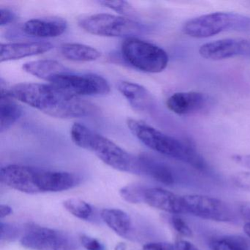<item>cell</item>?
Listing matches in <instances>:
<instances>
[{
	"label": "cell",
	"mask_w": 250,
	"mask_h": 250,
	"mask_svg": "<svg viewBox=\"0 0 250 250\" xmlns=\"http://www.w3.org/2000/svg\"><path fill=\"white\" fill-rule=\"evenodd\" d=\"M9 93L14 99L55 118H83L98 110L93 104L71 96L52 84L20 83L9 88Z\"/></svg>",
	"instance_id": "6da1fadb"
},
{
	"label": "cell",
	"mask_w": 250,
	"mask_h": 250,
	"mask_svg": "<svg viewBox=\"0 0 250 250\" xmlns=\"http://www.w3.org/2000/svg\"><path fill=\"white\" fill-rule=\"evenodd\" d=\"M126 124L134 137L153 151L202 172L207 171V163L191 143L165 134L144 121L128 118Z\"/></svg>",
	"instance_id": "7a4b0ae2"
},
{
	"label": "cell",
	"mask_w": 250,
	"mask_h": 250,
	"mask_svg": "<svg viewBox=\"0 0 250 250\" xmlns=\"http://www.w3.org/2000/svg\"><path fill=\"white\" fill-rule=\"evenodd\" d=\"M71 137L76 146L91 151L110 167L121 172L138 173L137 158L85 125L74 124L71 127Z\"/></svg>",
	"instance_id": "3957f363"
},
{
	"label": "cell",
	"mask_w": 250,
	"mask_h": 250,
	"mask_svg": "<svg viewBox=\"0 0 250 250\" xmlns=\"http://www.w3.org/2000/svg\"><path fill=\"white\" fill-rule=\"evenodd\" d=\"M184 34L194 39H207L224 32L250 33V17L235 12H214L195 17L183 26Z\"/></svg>",
	"instance_id": "277c9868"
},
{
	"label": "cell",
	"mask_w": 250,
	"mask_h": 250,
	"mask_svg": "<svg viewBox=\"0 0 250 250\" xmlns=\"http://www.w3.org/2000/svg\"><path fill=\"white\" fill-rule=\"evenodd\" d=\"M77 184L78 178L70 172L28 166H23L17 177L19 191L29 194L66 191Z\"/></svg>",
	"instance_id": "5b68a950"
},
{
	"label": "cell",
	"mask_w": 250,
	"mask_h": 250,
	"mask_svg": "<svg viewBox=\"0 0 250 250\" xmlns=\"http://www.w3.org/2000/svg\"><path fill=\"white\" fill-rule=\"evenodd\" d=\"M121 52L128 63L143 72H162L169 62V56L163 49L135 38H128L124 41Z\"/></svg>",
	"instance_id": "8992f818"
},
{
	"label": "cell",
	"mask_w": 250,
	"mask_h": 250,
	"mask_svg": "<svg viewBox=\"0 0 250 250\" xmlns=\"http://www.w3.org/2000/svg\"><path fill=\"white\" fill-rule=\"evenodd\" d=\"M82 29L103 37H129L139 34L142 27L138 23L125 17L108 14H97L80 20Z\"/></svg>",
	"instance_id": "52a82bcc"
},
{
	"label": "cell",
	"mask_w": 250,
	"mask_h": 250,
	"mask_svg": "<svg viewBox=\"0 0 250 250\" xmlns=\"http://www.w3.org/2000/svg\"><path fill=\"white\" fill-rule=\"evenodd\" d=\"M21 245L31 250H77L74 238L52 228L29 225L20 239Z\"/></svg>",
	"instance_id": "ba28073f"
},
{
	"label": "cell",
	"mask_w": 250,
	"mask_h": 250,
	"mask_svg": "<svg viewBox=\"0 0 250 250\" xmlns=\"http://www.w3.org/2000/svg\"><path fill=\"white\" fill-rule=\"evenodd\" d=\"M181 199L186 213L218 222H231L235 219V213L229 205L216 197L187 194L181 196Z\"/></svg>",
	"instance_id": "9c48e42d"
},
{
	"label": "cell",
	"mask_w": 250,
	"mask_h": 250,
	"mask_svg": "<svg viewBox=\"0 0 250 250\" xmlns=\"http://www.w3.org/2000/svg\"><path fill=\"white\" fill-rule=\"evenodd\" d=\"M51 84L71 96L80 98L82 96L106 95L110 92V85L106 80L93 74L66 73L56 77Z\"/></svg>",
	"instance_id": "30bf717a"
},
{
	"label": "cell",
	"mask_w": 250,
	"mask_h": 250,
	"mask_svg": "<svg viewBox=\"0 0 250 250\" xmlns=\"http://www.w3.org/2000/svg\"><path fill=\"white\" fill-rule=\"evenodd\" d=\"M202 58L210 61H222L236 57H250V41L225 39L202 45L199 49Z\"/></svg>",
	"instance_id": "8fae6325"
},
{
	"label": "cell",
	"mask_w": 250,
	"mask_h": 250,
	"mask_svg": "<svg viewBox=\"0 0 250 250\" xmlns=\"http://www.w3.org/2000/svg\"><path fill=\"white\" fill-rule=\"evenodd\" d=\"M212 104V99L206 93L198 91L178 92L168 98V109L178 115L203 113Z\"/></svg>",
	"instance_id": "7c38bea8"
},
{
	"label": "cell",
	"mask_w": 250,
	"mask_h": 250,
	"mask_svg": "<svg viewBox=\"0 0 250 250\" xmlns=\"http://www.w3.org/2000/svg\"><path fill=\"white\" fill-rule=\"evenodd\" d=\"M138 173L145 174L164 185H173L175 174L168 164L148 153H142L137 157Z\"/></svg>",
	"instance_id": "4fadbf2b"
},
{
	"label": "cell",
	"mask_w": 250,
	"mask_h": 250,
	"mask_svg": "<svg viewBox=\"0 0 250 250\" xmlns=\"http://www.w3.org/2000/svg\"><path fill=\"white\" fill-rule=\"evenodd\" d=\"M144 202L150 207L170 214L186 213L181 196L162 188H146Z\"/></svg>",
	"instance_id": "5bb4252c"
},
{
	"label": "cell",
	"mask_w": 250,
	"mask_h": 250,
	"mask_svg": "<svg viewBox=\"0 0 250 250\" xmlns=\"http://www.w3.org/2000/svg\"><path fill=\"white\" fill-rule=\"evenodd\" d=\"M53 47V45L49 42L2 43L0 46V61L7 62L42 55Z\"/></svg>",
	"instance_id": "9a60e30c"
},
{
	"label": "cell",
	"mask_w": 250,
	"mask_h": 250,
	"mask_svg": "<svg viewBox=\"0 0 250 250\" xmlns=\"http://www.w3.org/2000/svg\"><path fill=\"white\" fill-rule=\"evenodd\" d=\"M120 93L128 101L134 110L148 112L154 106V99L146 87L131 82H120L118 84Z\"/></svg>",
	"instance_id": "2e32d148"
},
{
	"label": "cell",
	"mask_w": 250,
	"mask_h": 250,
	"mask_svg": "<svg viewBox=\"0 0 250 250\" xmlns=\"http://www.w3.org/2000/svg\"><path fill=\"white\" fill-rule=\"evenodd\" d=\"M67 24L58 18L33 19L24 23L23 31L36 38H55L65 33Z\"/></svg>",
	"instance_id": "e0dca14e"
},
{
	"label": "cell",
	"mask_w": 250,
	"mask_h": 250,
	"mask_svg": "<svg viewBox=\"0 0 250 250\" xmlns=\"http://www.w3.org/2000/svg\"><path fill=\"white\" fill-rule=\"evenodd\" d=\"M1 96H0V131L9 129L22 115L21 106L14 100L10 95L9 89L4 85V82L1 79Z\"/></svg>",
	"instance_id": "ac0fdd59"
},
{
	"label": "cell",
	"mask_w": 250,
	"mask_h": 250,
	"mask_svg": "<svg viewBox=\"0 0 250 250\" xmlns=\"http://www.w3.org/2000/svg\"><path fill=\"white\" fill-rule=\"evenodd\" d=\"M22 68L25 72L50 83L56 77L70 72L62 64L53 60L32 61L24 64Z\"/></svg>",
	"instance_id": "d6986e66"
},
{
	"label": "cell",
	"mask_w": 250,
	"mask_h": 250,
	"mask_svg": "<svg viewBox=\"0 0 250 250\" xmlns=\"http://www.w3.org/2000/svg\"><path fill=\"white\" fill-rule=\"evenodd\" d=\"M101 217L115 233L123 238L131 237L133 231L132 220L126 212L116 208L102 210Z\"/></svg>",
	"instance_id": "ffe728a7"
},
{
	"label": "cell",
	"mask_w": 250,
	"mask_h": 250,
	"mask_svg": "<svg viewBox=\"0 0 250 250\" xmlns=\"http://www.w3.org/2000/svg\"><path fill=\"white\" fill-rule=\"evenodd\" d=\"M61 52L64 58L74 62H92L102 55L95 48L80 43H65L61 46Z\"/></svg>",
	"instance_id": "44dd1931"
},
{
	"label": "cell",
	"mask_w": 250,
	"mask_h": 250,
	"mask_svg": "<svg viewBox=\"0 0 250 250\" xmlns=\"http://www.w3.org/2000/svg\"><path fill=\"white\" fill-rule=\"evenodd\" d=\"M211 250H250L247 241L238 235H225L210 242Z\"/></svg>",
	"instance_id": "7402d4cb"
},
{
	"label": "cell",
	"mask_w": 250,
	"mask_h": 250,
	"mask_svg": "<svg viewBox=\"0 0 250 250\" xmlns=\"http://www.w3.org/2000/svg\"><path fill=\"white\" fill-rule=\"evenodd\" d=\"M62 204L67 211L82 220H88L93 215L92 206L81 199H67Z\"/></svg>",
	"instance_id": "603a6c76"
},
{
	"label": "cell",
	"mask_w": 250,
	"mask_h": 250,
	"mask_svg": "<svg viewBox=\"0 0 250 250\" xmlns=\"http://www.w3.org/2000/svg\"><path fill=\"white\" fill-rule=\"evenodd\" d=\"M146 188L140 186L128 185L120 190V195L125 201L132 204H138L144 202V194Z\"/></svg>",
	"instance_id": "cb8c5ba5"
},
{
	"label": "cell",
	"mask_w": 250,
	"mask_h": 250,
	"mask_svg": "<svg viewBox=\"0 0 250 250\" xmlns=\"http://www.w3.org/2000/svg\"><path fill=\"white\" fill-rule=\"evenodd\" d=\"M169 223L173 229L180 235L187 238L193 236V232L187 222L178 214H171Z\"/></svg>",
	"instance_id": "d4e9b609"
},
{
	"label": "cell",
	"mask_w": 250,
	"mask_h": 250,
	"mask_svg": "<svg viewBox=\"0 0 250 250\" xmlns=\"http://www.w3.org/2000/svg\"><path fill=\"white\" fill-rule=\"evenodd\" d=\"M99 2L122 15L131 16L135 13L133 7L125 1H100Z\"/></svg>",
	"instance_id": "484cf974"
},
{
	"label": "cell",
	"mask_w": 250,
	"mask_h": 250,
	"mask_svg": "<svg viewBox=\"0 0 250 250\" xmlns=\"http://www.w3.org/2000/svg\"><path fill=\"white\" fill-rule=\"evenodd\" d=\"M1 241L8 242L19 236V229L14 225L1 222Z\"/></svg>",
	"instance_id": "4316f807"
},
{
	"label": "cell",
	"mask_w": 250,
	"mask_h": 250,
	"mask_svg": "<svg viewBox=\"0 0 250 250\" xmlns=\"http://www.w3.org/2000/svg\"><path fill=\"white\" fill-rule=\"evenodd\" d=\"M80 242L83 247L87 250H106L104 244L100 241L88 236L87 235H81L80 237Z\"/></svg>",
	"instance_id": "83f0119b"
},
{
	"label": "cell",
	"mask_w": 250,
	"mask_h": 250,
	"mask_svg": "<svg viewBox=\"0 0 250 250\" xmlns=\"http://www.w3.org/2000/svg\"><path fill=\"white\" fill-rule=\"evenodd\" d=\"M232 181L235 187L250 191V172H241L232 176Z\"/></svg>",
	"instance_id": "f1b7e54d"
},
{
	"label": "cell",
	"mask_w": 250,
	"mask_h": 250,
	"mask_svg": "<svg viewBox=\"0 0 250 250\" xmlns=\"http://www.w3.org/2000/svg\"><path fill=\"white\" fill-rule=\"evenodd\" d=\"M143 250H176L175 244L164 242L147 243L143 246Z\"/></svg>",
	"instance_id": "f546056e"
},
{
	"label": "cell",
	"mask_w": 250,
	"mask_h": 250,
	"mask_svg": "<svg viewBox=\"0 0 250 250\" xmlns=\"http://www.w3.org/2000/svg\"><path fill=\"white\" fill-rule=\"evenodd\" d=\"M0 18H1L0 25H1V27H3V26L12 22L15 20L16 14L8 8H1V9H0Z\"/></svg>",
	"instance_id": "4dcf8cb0"
},
{
	"label": "cell",
	"mask_w": 250,
	"mask_h": 250,
	"mask_svg": "<svg viewBox=\"0 0 250 250\" xmlns=\"http://www.w3.org/2000/svg\"><path fill=\"white\" fill-rule=\"evenodd\" d=\"M232 159L237 165L250 170V154L234 155Z\"/></svg>",
	"instance_id": "1f68e13d"
},
{
	"label": "cell",
	"mask_w": 250,
	"mask_h": 250,
	"mask_svg": "<svg viewBox=\"0 0 250 250\" xmlns=\"http://www.w3.org/2000/svg\"><path fill=\"white\" fill-rule=\"evenodd\" d=\"M174 244L176 250H200L192 243L187 240H177Z\"/></svg>",
	"instance_id": "d6a6232c"
},
{
	"label": "cell",
	"mask_w": 250,
	"mask_h": 250,
	"mask_svg": "<svg viewBox=\"0 0 250 250\" xmlns=\"http://www.w3.org/2000/svg\"><path fill=\"white\" fill-rule=\"evenodd\" d=\"M239 212L242 217L247 220V222H250V202L241 205Z\"/></svg>",
	"instance_id": "836d02e7"
},
{
	"label": "cell",
	"mask_w": 250,
	"mask_h": 250,
	"mask_svg": "<svg viewBox=\"0 0 250 250\" xmlns=\"http://www.w3.org/2000/svg\"><path fill=\"white\" fill-rule=\"evenodd\" d=\"M12 213L13 209L11 206L6 204H2L0 206V217H1V219H2L3 218L7 217Z\"/></svg>",
	"instance_id": "e575fe53"
},
{
	"label": "cell",
	"mask_w": 250,
	"mask_h": 250,
	"mask_svg": "<svg viewBox=\"0 0 250 250\" xmlns=\"http://www.w3.org/2000/svg\"><path fill=\"white\" fill-rule=\"evenodd\" d=\"M243 229H244L246 235H247L249 238H250V222H247V223L244 225Z\"/></svg>",
	"instance_id": "d590c367"
},
{
	"label": "cell",
	"mask_w": 250,
	"mask_h": 250,
	"mask_svg": "<svg viewBox=\"0 0 250 250\" xmlns=\"http://www.w3.org/2000/svg\"><path fill=\"white\" fill-rule=\"evenodd\" d=\"M127 247L124 243H119L115 247V250H126Z\"/></svg>",
	"instance_id": "8d00e7d4"
}]
</instances>
